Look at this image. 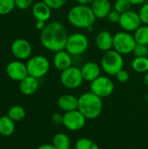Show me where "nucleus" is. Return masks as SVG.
Returning <instances> with one entry per match:
<instances>
[{
  "label": "nucleus",
  "mask_w": 148,
  "mask_h": 149,
  "mask_svg": "<svg viewBox=\"0 0 148 149\" xmlns=\"http://www.w3.org/2000/svg\"><path fill=\"white\" fill-rule=\"evenodd\" d=\"M68 34L65 27L58 21L51 22L41 31L40 41L48 51L57 52L65 48Z\"/></svg>",
  "instance_id": "nucleus-1"
},
{
  "label": "nucleus",
  "mask_w": 148,
  "mask_h": 149,
  "mask_svg": "<svg viewBox=\"0 0 148 149\" xmlns=\"http://www.w3.org/2000/svg\"><path fill=\"white\" fill-rule=\"evenodd\" d=\"M68 22L76 28L88 29L92 27L96 17L89 5L78 4L71 8L67 13Z\"/></svg>",
  "instance_id": "nucleus-2"
},
{
  "label": "nucleus",
  "mask_w": 148,
  "mask_h": 149,
  "mask_svg": "<svg viewBox=\"0 0 148 149\" xmlns=\"http://www.w3.org/2000/svg\"><path fill=\"white\" fill-rule=\"evenodd\" d=\"M78 110L87 120H95L99 117L103 110L102 98L92 92L84 93L79 97Z\"/></svg>",
  "instance_id": "nucleus-3"
},
{
  "label": "nucleus",
  "mask_w": 148,
  "mask_h": 149,
  "mask_svg": "<svg viewBox=\"0 0 148 149\" xmlns=\"http://www.w3.org/2000/svg\"><path fill=\"white\" fill-rule=\"evenodd\" d=\"M101 69L109 76H115L124 67V58L122 54L112 49L106 52L100 62Z\"/></svg>",
  "instance_id": "nucleus-4"
},
{
  "label": "nucleus",
  "mask_w": 148,
  "mask_h": 149,
  "mask_svg": "<svg viewBox=\"0 0 148 149\" xmlns=\"http://www.w3.org/2000/svg\"><path fill=\"white\" fill-rule=\"evenodd\" d=\"M136 41L133 35L128 31H119L113 35V50L122 55L133 52Z\"/></svg>",
  "instance_id": "nucleus-5"
},
{
  "label": "nucleus",
  "mask_w": 148,
  "mask_h": 149,
  "mask_svg": "<svg viewBox=\"0 0 148 149\" xmlns=\"http://www.w3.org/2000/svg\"><path fill=\"white\" fill-rule=\"evenodd\" d=\"M89 47L88 38L81 32H75L68 36L65 50L72 56H79L85 52Z\"/></svg>",
  "instance_id": "nucleus-6"
},
{
  "label": "nucleus",
  "mask_w": 148,
  "mask_h": 149,
  "mask_svg": "<svg viewBox=\"0 0 148 149\" xmlns=\"http://www.w3.org/2000/svg\"><path fill=\"white\" fill-rule=\"evenodd\" d=\"M28 74L36 79H41L45 76L50 70L49 60L41 55H36L29 59L26 64Z\"/></svg>",
  "instance_id": "nucleus-7"
},
{
  "label": "nucleus",
  "mask_w": 148,
  "mask_h": 149,
  "mask_svg": "<svg viewBox=\"0 0 148 149\" xmlns=\"http://www.w3.org/2000/svg\"><path fill=\"white\" fill-rule=\"evenodd\" d=\"M83 81L84 79L81 70L77 66L72 65L66 70L61 72L60 82L67 89H77L83 84Z\"/></svg>",
  "instance_id": "nucleus-8"
},
{
  "label": "nucleus",
  "mask_w": 148,
  "mask_h": 149,
  "mask_svg": "<svg viewBox=\"0 0 148 149\" xmlns=\"http://www.w3.org/2000/svg\"><path fill=\"white\" fill-rule=\"evenodd\" d=\"M91 92L100 98H107L111 96L114 91V84L113 80L106 76H99L91 82Z\"/></svg>",
  "instance_id": "nucleus-9"
},
{
  "label": "nucleus",
  "mask_w": 148,
  "mask_h": 149,
  "mask_svg": "<svg viewBox=\"0 0 148 149\" xmlns=\"http://www.w3.org/2000/svg\"><path fill=\"white\" fill-rule=\"evenodd\" d=\"M86 120L87 119L78 109H76L64 113L63 125L67 130L71 132H77L85 127Z\"/></svg>",
  "instance_id": "nucleus-10"
},
{
  "label": "nucleus",
  "mask_w": 148,
  "mask_h": 149,
  "mask_svg": "<svg viewBox=\"0 0 148 149\" xmlns=\"http://www.w3.org/2000/svg\"><path fill=\"white\" fill-rule=\"evenodd\" d=\"M119 24L123 31L131 32L135 31L141 25L142 23L140 21L139 13L130 10L121 14Z\"/></svg>",
  "instance_id": "nucleus-11"
},
{
  "label": "nucleus",
  "mask_w": 148,
  "mask_h": 149,
  "mask_svg": "<svg viewBox=\"0 0 148 149\" xmlns=\"http://www.w3.org/2000/svg\"><path fill=\"white\" fill-rule=\"evenodd\" d=\"M6 73L10 79L19 82L29 75L26 65L18 60L11 61L7 65Z\"/></svg>",
  "instance_id": "nucleus-12"
},
{
  "label": "nucleus",
  "mask_w": 148,
  "mask_h": 149,
  "mask_svg": "<svg viewBox=\"0 0 148 149\" xmlns=\"http://www.w3.org/2000/svg\"><path fill=\"white\" fill-rule=\"evenodd\" d=\"M31 51V44L24 38H17L11 45V52L18 59H26L30 58Z\"/></svg>",
  "instance_id": "nucleus-13"
},
{
  "label": "nucleus",
  "mask_w": 148,
  "mask_h": 149,
  "mask_svg": "<svg viewBox=\"0 0 148 149\" xmlns=\"http://www.w3.org/2000/svg\"><path fill=\"white\" fill-rule=\"evenodd\" d=\"M53 65L57 70L63 72L72 65V56L65 49L58 51L53 57Z\"/></svg>",
  "instance_id": "nucleus-14"
},
{
  "label": "nucleus",
  "mask_w": 148,
  "mask_h": 149,
  "mask_svg": "<svg viewBox=\"0 0 148 149\" xmlns=\"http://www.w3.org/2000/svg\"><path fill=\"white\" fill-rule=\"evenodd\" d=\"M81 73L85 81L92 82L100 76L101 66L96 62H86L81 68Z\"/></svg>",
  "instance_id": "nucleus-15"
},
{
  "label": "nucleus",
  "mask_w": 148,
  "mask_h": 149,
  "mask_svg": "<svg viewBox=\"0 0 148 149\" xmlns=\"http://www.w3.org/2000/svg\"><path fill=\"white\" fill-rule=\"evenodd\" d=\"M96 46L99 50L106 52L113 49V36L108 31H101L95 39Z\"/></svg>",
  "instance_id": "nucleus-16"
},
{
  "label": "nucleus",
  "mask_w": 148,
  "mask_h": 149,
  "mask_svg": "<svg viewBox=\"0 0 148 149\" xmlns=\"http://www.w3.org/2000/svg\"><path fill=\"white\" fill-rule=\"evenodd\" d=\"M91 8L96 18H105L112 10V3L110 0H94Z\"/></svg>",
  "instance_id": "nucleus-17"
},
{
  "label": "nucleus",
  "mask_w": 148,
  "mask_h": 149,
  "mask_svg": "<svg viewBox=\"0 0 148 149\" xmlns=\"http://www.w3.org/2000/svg\"><path fill=\"white\" fill-rule=\"evenodd\" d=\"M58 106L65 113L76 110L79 106V98L69 93L63 94L58 100Z\"/></svg>",
  "instance_id": "nucleus-18"
},
{
  "label": "nucleus",
  "mask_w": 148,
  "mask_h": 149,
  "mask_svg": "<svg viewBox=\"0 0 148 149\" xmlns=\"http://www.w3.org/2000/svg\"><path fill=\"white\" fill-rule=\"evenodd\" d=\"M32 15L37 21H47L51 15V9L44 2H38L32 6Z\"/></svg>",
  "instance_id": "nucleus-19"
},
{
  "label": "nucleus",
  "mask_w": 148,
  "mask_h": 149,
  "mask_svg": "<svg viewBox=\"0 0 148 149\" xmlns=\"http://www.w3.org/2000/svg\"><path fill=\"white\" fill-rule=\"evenodd\" d=\"M38 88V79L28 75L19 83L20 92L26 96L34 94Z\"/></svg>",
  "instance_id": "nucleus-20"
},
{
  "label": "nucleus",
  "mask_w": 148,
  "mask_h": 149,
  "mask_svg": "<svg viewBox=\"0 0 148 149\" xmlns=\"http://www.w3.org/2000/svg\"><path fill=\"white\" fill-rule=\"evenodd\" d=\"M15 131V121H13L8 115L0 117V134L4 137H9L13 134Z\"/></svg>",
  "instance_id": "nucleus-21"
},
{
  "label": "nucleus",
  "mask_w": 148,
  "mask_h": 149,
  "mask_svg": "<svg viewBox=\"0 0 148 149\" xmlns=\"http://www.w3.org/2000/svg\"><path fill=\"white\" fill-rule=\"evenodd\" d=\"M57 149H69L71 148V140L66 134L58 133L53 136L52 143Z\"/></svg>",
  "instance_id": "nucleus-22"
},
{
  "label": "nucleus",
  "mask_w": 148,
  "mask_h": 149,
  "mask_svg": "<svg viewBox=\"0 0 148 149\" xmlns=\"http://www.w3.org/2000/svg\"><path fill=\"white\" fill-rule=\"evenodd\" d=\"M7 115L15 122H18L23 120L25 118L26 115V112L24 110V108L19 105H15L12 106L9 108Z\"/></svg>",
  "instance_id": "nucleus-23"
},
{
  "label": "nucleus",
  "mask_w": 148,
  "mask_h": 149,
  "mask_svg": "<svg viewBox=\"0 0 148 149\" xmlns=\"http://www.w3.org/2000/svg\"><path fill=\"white\" fill-rule=\"evenodd\" d=\"M132 68L139 73L148 72V57H135L132 61Z\"/></svg>",
  "instance_id": "nucleus-24"
},
{
  "label": "nucleus",
  "mask_w": 148,
  "mask_h": 149,
  "mask_svg": "<svg viewBox=\"0 0 148 149\" xmlns=\"http://www.w3.org/2000/svg\"><path fill=\"white\" fill-rule=\"evenodd\" d=\"M136 44L148 45V25H140L133 34Z\"/></svg>",
  "instance_id": "nucleus-25"
},
{
  "label": "nucleus",
  "mask_w": 148,
  "mask_h": 149,
  "mask_svg": "<svg viewBox=\"0 0 148 149\" xmlns=\"http://www.w3.org/2000/svg\"><path fill=\"white\" fill-rule=\"evenodd\" d=\"M75 149H99V147L89 138H80L75 143Z\"/></svg>",
  "instance_id": "nucleus-26"
},
{
  "label": "nucleus",
  "mask_w": 148,
  "mask_h": 149,
  "mask_svg": "<svg viewBox=\"0 0 148 149\" xmlns=\"http://www.w3.org/2000/svg\"><path fill=\"white\" fill-rule=\"evenodd\" d=\"M132 3L129 0H116L114 3V10L119 11L120 14L125 13L128 10H131L132 7Z\"/></svg>",
  "instance_id": "nucleus-27"
},
{
  "label": "nucleus",
  "mask_w": 148,
  "mask_h": 149,
  "mask_svg": "<svg viewBox=\"0 0 148 149\" xmlns=\"http://www.w3.org/2000/svg\"><path fill=\"white\" fill-rule=\"evenodd\" d=\"M15 6V0H0V15L9 14Z\"/></svg>",
  "instance_id": "nucleus-28"
},
{
  "label": "nucleus",
  "mask_w": 148,
  "mask_h": 149,
  "mask_svg": "<svg viewBox=\"0 0 148 149\" xmlns=\"http://www.w3.org/2000/svg\"><path fill=\"white\" fill-rule=\"evenodd\" d=\"M139 16L140 18V21L143 24L148 25V2L144 3L139 10Z\"/></svg>",
  "instance_id": "nucleus-29"
},
{
  "label": "nucleus",
  "mask_w": 148,
  "mask_h": 149,
  "mask_svg": "<svg viewBox=\"0 0 148 149\" xmlns=\"http://www.w3.org/2000/svg\"><path fill=\"white\" fill-rule=\"evenodd\" d=\"M133 54L135 55V57H147L148 45L136 44L135 48L133 50Z\"/></svg>",
  "instance_id": "nucleus-30"
},
{
  "label": "nucleus",
  "mask_w": 148,
  "mask_h": 149,
  "mask_svg": "<svg viewBox=\"0 0 148 149\" xmlns=\"http://www.w3.org/2000/svg\"><path fill=\"white\" fill-rule=\"evenodd\" d=\"M67 0H43L51 10H58L62 8Z\"/></svg>",
  "instance_id": "nucleus-31"
},
{
  "label": "nucleus",
  "mask_w": 148,
  "mask_h": 149,
  "mask_svg": "<svg viewBox=\"0 0 148 149\" xmlns=\"http://www.w3.org/2000/svg\"><path fill=\"white\" fill-rule=\"evenodd\" d=\"M115 78H116V79L119 82H120V83H126V82H127L130 79V74H129V72L126 70L122 69V70H120L115 75Z\"/></svg>",
  "instance_id": "nucleus-32"
},
{
  "label": "nucleus",
  "mask_w": 148,
  "mask_h": 149,
  "mask_svg": "<svg viewBox=\"0 0 148 149\" xmlns=\"http://www.w3.org/2000/svg\"><path fill=\"white\" fill-rule=\"evenodd\" d=\"M120 16H121V14H120L119 11H117V10H112L109 12V14L107 15L106 18L108 19V21H109L110 23H113V24H119L120 19Z\"/></svg>",
  "instance_id": "nucleus-33"
},
{
  "label": "nucleus",
  "mask_w": 148,
  "mask_h": 149,
  "mask_svg": "<svg viewBox=\"0 0 148 149\" xmlns=\"http://www.w3.org/2000/svg\"><path fill=\"white\" fill-rule=\"evenodd\" d=\"M33 0H15L16 6L20 10H26L32 4Z\"/></svg>",
  "instance_id": "nucleus-34"
},
{
  "label": "nucleus",
  "mask_w": 148,
  "mask_h": 149,
  "mask_svg": "<svg viewBox=\"0 0 148 149\" xmlns=\"http://www.w3.org/2000/svg\"><path fill=\"white\" fill-rule=\"evenodd\" d=\"M51 120L56 125H63L64 121V114L60 113H55L51 116Z\"/></svg>",
  "instance_id": "nucleus-35"
},
{
  "label": "nucleus",
  "mask_w": 148,
  "mask_h": 149,
  "mask_svg": "<svg viewBox=\"0 0 148 149\" xmlns=\"http://www.w3.org/2000/svg\"><path fill=\"white\" fill-rule=\"evenodd\" d=\"M45 25H46L45 22H44V21H37V23H36V28L40 31H42L45 27Z\"/></svg>",
  "instance_id": "nucleus-36"
},
{
  "label": "nucleus",
  "mask_w": 148,
  "mask_h": 149,
  "mask_svg": "<svg viewBox=\"0 0 148 149\" xmlns=\"http://www.w3.org/2000/svg\"><path fill=\"white\" fill-rule=\"evenodd\" d=\"M37 149H57L52 144H43Z\"/></svg>",
  "instance_id": "nucleus-37"
},
{
  "label": "nucleus",
  "mask_w": 148,
  "mask_h": 149,
  "mask_svg": "<svg viewBox=\"0 0 148 149\" xmlns=\"http://www.w3.org/2000/svg\"><path fill=\"white\" fill-rule=\"evenodd\" d=\"M79 4H85V5H89L91 4L94 0H75Z\"/></svg>",
  "instance_id": "nucleus-38"
},
{
  "label": "nucleus",
  "mask_w": 148,
  "mask_h": 149,
  "mask_svg": "<svg viewBox=\"0 0 148 149\" xmlns=\"http://www.w3.org/2000/svg\"><path fill=\"white\" fill-rule=\"evenodd\" d=\"M133 5H138V4H143L147 2V0H129Z\"/></svg>",
  "instance_id": "nucleus-39"
},
{
  "label": "nucleus",
  "mask_w": 148,
  "mask_h": 149,
  "mask_svg": "<svg viewBox=\"0 0 148 149\" xmlns=\"http://www.w3.org/2000/svg\"><path fill=\"white\" fill-rule=\"evenodd\" d=\"M144 83H145L146 86H148V73L146 74V76H145V78H144Z\"/></svg>",
  "instance_id": "nucleus-40"
},
{
  "label": "nucleus",
  "mask_w": 148,
  "mask_h": 149,
  "mask_svg": "<svg viewBox=\"0 0 148 149\" xmlns=\"http://www.w3.org/2000/svg\"><path fill=\"white\" fill-rule=\"evenodd\" d=\"M69 149H72V148H69ZM74 149H75V148H74Z\"/></svg>",
  "instance_id": "nucleus-41"
}]
</instances>
